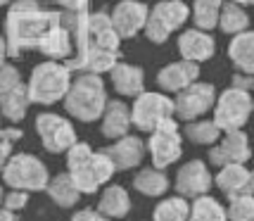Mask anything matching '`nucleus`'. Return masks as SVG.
Wrapping results in <instances>:
<instances>
[{
  "label": "nucleus",
  "mask_w": 254,
  "mask_h": 221,
  "mask_svg": "<svg viewBox=\"0 0 254 221\" xmlns=\"http://www.w3.org/2000/svg\"><path fill=\"white\" fill-rule=\"evenodd\" d=\"M66 169H69L66 174L81 195L98 193L117 174L102 150H93L88 143H78V141L66 150Z\"/></svg>",
  "instance_id": "nucleus-1"
},
{
  "label": "nucleus",
  "mask_w": 254,
  "mask_h": 221,
  "mask_svg": "<svg viewBox=\"0 0 254 221\" xmlns=\"http://www.w3.org/2000/svg\"><path fill=\"white\" fill-rule=\"evenodd\" d=\"M64 110L78 122H98L107 105L105 81L98 74H78L64 93Z\"/></svg>",
  "instance_id": "nucleus-2"
},
{
  "label": "nucleus",
  "mask_w": 254,
  "mask_h": 221,
  "mask_svg": "<svg viewBox=\"0 0 254 221\" xmlns=\"http://www.w3.org/2000/svg\"><path fill=\"white\" fill-rule=\"evenodd\" d=\"M71 83L69 69L57 62H41L33 67L31 78L26 83V93H29V102H38V105H53L64 98L66 88Z\"/></svg>",
  "instance_id": "nucleus-3"
},
{
  "label": "nucleus",
  "mask_w": 254,
  "mask_h": 221,
  "mask_svg": "<svg viewBox=\"0 0 254 221\" xmlns=\"http://www.w3.org/2000/svg\"><path fill=\"white\" fill-rule=\"evenodd\" d=\"M0 176L5 181V186H10L12 190H26V193L45 190L48 181H50L48 166L29 152H17V155L7 157Z\"/></svg>",
  "instance_id": "nucleus-4"
},
{
  "label": "nucleus",
  "mask_w": 254,
  "mask_h": 221,
  "mask_svg": "<svg viewBox=\"0 0 254 221\" xmlns=\"http://www.w3.org/2000/svg\"><path fill=\"white\" fill-rule=\"evenodd\" d=\"M252 95H250V90H243V88H228L223 90L221 95H216L214 100V119L211 122L216 124L219 129L223 131H238V129H243L245 124L250 122V117H252Z\"/></svg>",
  "instance_id": "nucleus-5"
},
{
  "label": "nucleus",
  "mask_w": 254,
  "mask_h": 221,
  "mask_svg": "<svg viewBox=\"0 0 254 221\" xmlns=\"http://www.w3.org/2000/svg\"><path fill=\"white\" fill-rule=\"evenodd\" d=\"M190 10L183 0H162L147 12L145 19V36L152 43H164L171 33L188 22Z\"/></svg>",
  "instance_id": "nucleus-6"
},
{
  "label": "nucleus",
  "mask_w": 254,
  "mask_h": 221,
  "mask_svg": "<svg viewBox=\"0 0 254 221\" xmlns=\"http://www.w3.org/2000/svg\"><path fill=\"white\" fill-rule=\"evenodd\" d=\"M147 150H150L155 169H166V166H171L174 162L181 159V155H183V136L178 131V124L174 117L159 122L150 131Z\"/></svg>",
  "instance_id": "nucleus-7"
},
{
  "label": "nucleus",
  "mask_w": 254,
  "mask_h": 221,
  "mask_svg": "<svg viewBox=\"0 0 254 221\" xmlns=\"http://www.w3.org/2000/svg\"><path fill=\"white\" fill-rule=\"evenodd\" d=\"M174 117V100L162 93H140L135 95L131 107V126L150 133L159 122Z\"/></svg>",
  "instance_id": "nucleus-8"
},
{
  "label": "nucleus",
  "mask_w": 254,
  "mask_h": 221,
  "mask_svg": "<svg viewBox=\"0 0 254 221\" xmlns=\"http://www.w3.org/2000/svg\"><path fill=\"white\" fill-rule=\"evenodd\" d=\"M36 133H38L43 147L53 155L66 152L76 143V129L71 126V122L62 114H53V112H41L36 117Z\"/></svg>",
  "instance_id": "nucleus-9"
},
{
  "label": "nucleus",
  "mask_w": 254,
  "mask_h": 221,
  "mask_svg": "<svg viewBox=\"0 0 254 221\" xmlns=\"http://www.w3.org/2000/svg\"><path fill=\"white\" fill-rule=\"evenodd\" d=\"M214 100H216V88L211 83H190L183 90L176 93L174 100V114H176L181 122H195L202 119L207 112L214 107Z\"/></svg>",
  "instance_id": "nucleus-10"
},
{
  "label": "nucleus",
  "mask_w": 254,
  "mask_h": 221,
  "mask_svg": "<svg viewBox=\"0 0 254 221\" xmlns=\"http://www.w3.org/2000/svg\"><path fill=\"white\" fill-rule=\"evenodd\" d=\"M252 157L250 138L243 129L238 131H223V138L209 147V164L226 166V164H245Z\"/></svg>",
  "instance_id": "nucleus-11"
},
{
  "label": "nucleus",
  "mask_w": 254,
  "mask_h": 221,
  "mask_svg": "<svg viewBox=\"0 0 254 221\" xmlns=\"http://www.w3.org/2000/svg\"><path fill=\"white\" fill-rule=\"evenodd\" d=\"M211 183H214V178L209 174V166L204 164L202 159H190V162H186L178 169L174 188H176V193L181 198L195 200L199 195H207Z\"/></svg>",
  "instance_id": "nucleus-12"
},
{
  "label": "nucleus",
  "mask_w": 254,
  "mask_h": 221,
  "mask_svg": "<svg viewBox=\"0 0 254 221\" xmlns=\"http://www.w3.org/2000/svg\"><path fill=\"white\" fill-rule=\"evenodd\" d=\"M147 19V5L140 0H122L112 10L110 26L117 33V38H133L138 31H143Z\"/></svg>",
  "instance_id": "nucleus-13"
},
{
  "label": "nucleus",
  "mask_w": 254,
  "mask_h": 221,
  "mask_svg": "<svg viewBox=\"0 0 254 221\" xmlns=\"http://www.w3.org/2000/svg\"><path fill=\"white\" fill-rule=\"evenodd\" d=\"M102 152L112 162L114 171H128V169H135L143 162L145 143L143 138H138V136H122L110 147H102Z\"/></svg>",
  "instance_id": "nucleus-14"
},
{
  "label": "nucleus",
  "mask_w": 254,
  "mask_h": 221,
  "mask_svg": "<svg viewBox=\"0 0 254 221\" xmlns=\"http://www.w3.org/2000/svg\"><path fill=\"white\" fill-rule=\"evenodd\" d=\"M214 183L219 186L226 198H238V195H252L254 176L245 164H226L219 166V174L214 178Z\"/></svg>",
  "instance_id": "nucleus-15"
},
{
  "label": "nucleus",
  "mask_w": 254,
  "mask_h": 221,
  "mask_svg": "<svg viewBox=\"0 0 254 221\" xmlns=\"http://www.w3.org/2000/svg\"><path fill=\"white\" fill-rule=\"evenodd\" d=\"M214 50H216L214 38L202 29H188L178 36V53L188 62H195V65L207 62V60H211Z\"/></svg>",
  "instance_id": "nucleus-16"
},
{
  "label": "nucleus",
  "mask_w": 254,
  "mask_h": 221,
  "mask_svg": "<svg viewBox=\"0 0 254 221\" xmlns=\"http://www.w3.org/2000/svg\"><path fill=\"white\" fill-rule=\"evenodd\" d=\"M197 76H199V65L188 62V60H181V62H171L164 69H159L157 83L166 93H178V90H183L186 86L195 83Z\"/></svg>",
  "instance_id": "nucleus-17"
},
{
  "label": "nucleus",
  "mask_w": 254,
  "mask_h": 221,
  "mask_svg": "<svg viewBox=\"0 0 254 221\" xmlns=\"http://www.w3.org/2000/svg\"><path fill=\"white\" fill-rule=\"evenodd\" d=\"M100 119H102V136L110 141L128 136V131H131V110L122 100H107Z\"/></svg>",
  "instance_id": "nucleus-18"
},
{
  "label": "nucleus",
  "mask_w": 254,
  "mask_h": 221,
  "mask_svg": "<svg viewBox=\"0 0 254 221\" xmlns=\"http://www.w3.org/2000/svg\"><path fill=\"white\" fill-rule=\"evenodd\" d=\"M112 86L119 95H126V98H135L140 95L145 88V76L143 69L135 65H114L112 67Z\"/></svg>",
  "instance_id": "nucleus-19"
},
{
  "label": "nucleus",
  "mask_w": 254,
  "mask_h": 221,
  "mask_svg": "<svg viewBox=\"0 0 254 221\" xmlns=\"http://www.w3.org/2000/svg\"><path fill=\"white\" fill-rule=\"evenodd\" d=\"M29 93H26V86L22 81L14 83L10 88L0 90V114L7 119V122L17 124L26 117V110H29Z\"/></svg>",
  "instance_id": "nucleus-20"
},
{
  "label": "nucleus",
  "mask_w": 254,
  "mask_h": 221,
  "mask_svg": "<svg viewBox=\"0 0 254 221\" xmlns=\"http://www.w3.org/2000/svg\"><path fill=\"white\" fill-rule=\"evenodd\" d=\"M95 210L100 214H105L107 219H124L131 212V198L124 186H107L102 190Z\"/></svg>",
  "instance_id": "nucleus-21"
},
{
  "label": "nucleus",
  "mask_w": 254,
  "mask_h": 221,
  "mask_svg": "<svg viewBox=\"0 0 254 221\" xmlns=\"http://www.w3.org/2000/svg\"><path fill=\"white\" fill-rule=\"evenodd\" d=\"M228 57L243 74L250 76L254 72V33L250 29L235 33V38L228 45Z\"/></svg>",
  "instance_id": "nucleus-22"
},
{
  "label": "nucleus",
  "mask_w": 254,
  "mask_h": 221,
  "mask_svg": "<svg viewBox=\"0 0 254 221\" xmlns=\"http://www.w3.org/2000/svg\"><path fill=\"white\" fill-rule=\"evenodd\" d=\"M133 188L145 198H162L169 190V178L162 169L155 166H145L133 176Z\"/></svg>",
  "instance_id": "nucleus-23"
},
{
  "label": "nucleus",
  "mask_w": 254,
  "mask_h": 221,
  "mask_svg": "<svg viewBox=\"0 0 254 221\" xmlns=\"http://www.w3.org/2000/svg\"><path fill=\"white\" fill-rule=\"evenodd\" d=\"M45 193H48V198L55 202L57 207H74L78 200H81V193L76 190L74 186V181L69 178V174H57L48 181V186H45Z\"/></svg>",
  "instance_id": "nucleus-24"
},
{
  "label": "nucleus",
  "mask_w": 254,
  "mask_h": 221,
  "mask_svg": "<svg viewBox=\"0 0 254 221\" xmlns=\"http://www.w3.org/2000/svg\"><path fill=\"white\" fill-rule=\"evenodd\" d=\"M216 26L221 29L223 33H240V31H247L250 29V14L245 12L243 5L238 2H221V10H219V22Z\"/></svg>",
  "instance_id": "nucleus-25"
},
{
  "label": "nucleus",
  "mask_w": 254,
  "mask_h": 221,
  "mask_svg": "<svg viewBox=\"0 0 254 221\" xmlns=\"http://www.w3.org/2000/svg\"><path fill=\"white\" fill-rule=\"evenodd\" d=\"M188 221H226V210L216 198L211 195H199L190 205Z\"/></svg>",
  "instance_id": "nucleus-26"
},
{
  "label": "nucleus",
  "mask_w": 254,
  "mask_h": 221,
  "mask_svg": "<svg viewBox=\"0 0 254 221\" xmlns=\"http://www.w3.org/2000/svg\"><path fill=\"white\" fill-rule=\"evenodd\" d=\"M186 138L195 145H214L221 138V129L211 119H195L186 124Z\"/></svg>",
  "instance_id": "nucleus-27"
},
{
  "label": "nucleus",
  "mask_w": 254,
  "mask_h": 221,
  "mask_svg": "<svg viewBox=\"0 0 254 221\" xmlns=\"http://www.w3.org/2000/svg\"><path fill=\"white\" fill-rule=\"evenodd\" d=\"M188 200L181 198V195H174V198H166L157 205L152 221H188Z\"/></svg>",
  "instance_id": "nucleus-28"
},
{
  "label": "nucleus",
  "mask_w": 254,
  "mask_h": 221,
  "mask_svg": "<svg viewBox=\"0 0 254 221\" xmlns=\"http://www.w3.org/2000/svg\"><path fill=\"white\" fill-rule=\"evenodd\" d=\"M223 0H195V7H192V22L197 29L202 31H209L216 26L219 22V10H221Z\"/></svg>",
  "instance_id": "nucleus-29"
},
{
  "label": "nucleus",
  "mask_w": 254,
  "mask_h": 221,
  "mask_svg": "<svg viewBox=\"0 0 254 221\" xmlns=\"http://www.w3.org/2000/svg\"><path fill=\"white\" fill-rule=\"evenodd\" d=\"M254 219V198L252 195H238L231 198V205L226 210V221Z\"/></svg>",
  "instance_id": "nucleus-30"
},
{
  "label": "nucleus",
  "mask_w": 254,
  "mask_h": 221,
  "mask_svg": "<svg viewBox=\"0 0 254 221\" xmlns=\"http://www.w3.org/2000/svg\"><path fill=\"white\" fill-rule=\"evenodd\" d=\"M29 205V193L26 190H10L7 195H2V207L10 212H19Z\"/></svg>",
  "instance_id": "nucleus-31"
},
{
  "label": "nucleus",
  "mask_w": 254,
  "mask_h": 221,
  "mask_svg": "<svg viewBox=\"0 0 254 221\" xmlns=\"http://www.w3.org/2000/svg\"><path fill=\"white\" fill-rule=\"evenodd\" d=\"M22 76H19V69L17 67H10V65H2L0 67V90L10 88L14 83H19Z\"/></svg>",
  "instance_id": "nucleus-32"
},
{
  "label": "nucleus",
  "mask_w": 254,
  "mask_h": 221,
  "mask_svg": "<svg viewBox=\"0 0 254 221\" xmlns=\"http://www.w3.org/2000/svg\"><path fill=\"white\" fill-rule=\"evenodd\" d=\"M69 221H112V219H107L105 214H100L98 210H90V207H86V210H78Z\"/></svg>",
  "instance_id": "nucleus-33"
},
{
  "label": "nucleus",
  "mask_w": 254,
  "mask_h": 221,
  "mask_svg": "<svg viewBox=\"0 0 254 221\" xmlns=\"http://www.w3.org/2000/svg\"><path fill=\"white\" fill-rule=\"evenodd\" d=\"M10 155H12V143L5 141V138H0V171H2V166H5Z\"/></svg>",
  "instance_id": "nucleus-34"
},
{
  "label": "nucleus",
  "mask_w": 254,
  "mask_h": 221,
  "mask_svg": "<svg viewBox=\"0 0 254 221\" xmlns=\"http://www.w3.org/2000/svg\"><path fill=\"white\" fill-rule=\"evenodd\" d=\"M0 138L14 143V141H22V131H19V129H5V131H0Z\"/></svg>",
  "instance_id": "nucleus-35"
},
{
  "label": "nucleus",
  "mask_w": 254,
  "mask_h": 221,
  "mask_svg": "<svg viewBox=\"0 0 254 221\" xmlns=\"http://www.w3.org/2000/svg\"><path fill=\"white\" fill-rule=\"evenodd\" d=\"M0 221H19L17 219V212H10L5 207H0Z\"/></svg>",
  "instance_id": "nucleus-36"
},
{
  "label": "nucleus",
  "mask_w": 254,
  "mask_h": 221,
  "mask_svg": "<svg viewBox=\"0 0 254 221\" xmlns=\"http://www.w3.org/2000/svg\"><path fill=\"white\" fill-rule=\"evenodd\" d=\"M5 57H7V45H5L2 36H0V67L5 65Z\"/></svg>",
  "instance_id": "nucleus-37"
},
{
  "label": "nucleus",
  "mask_w": 254,
  "mask_h": 221,
  "mask_svg": "<svg viewBox=\"0 0 254 221\" xmlns=\"http://www.w3.org/2000/svg\"><path fill=\"white\" fill-rule=\"evenodd\" d=\"M231 2H238V5H252V0H231Z\"/></svg>",
  "instance_id": "nucleus-38"
},
{
  "label": "nucleus",
  "mask_w": 254,
  "mask_h": 221,
  "mask_svg": "<svg viewBox=\"0 0 254 221\" xmlns=\"http://www.w3.org/2000/svg\"><path fill=\"white\" fill-rule=\"evenodd\" d=\"M2 195H5V193H2V186H0V205H2Z\"/></svg>",
  "instance_id": "nucleus-39"
},
{
  "label": "nucleus",
  "mask_w": 254,
  "mask_h": 221,
  "mask_svg": "<svg viewBox=\"0 0 254 221\" xmlns=\"http://www.w3.org/2000/svg\"><path fill=\"white\" fill-rule=\"evenodd\" d=\"M2 2H7V0H0V5H2Z\"/></svg>",
  "instance_id": "nucleus-40"
},
{
  "label": "nucleus",
  "mask_w": 254,
  "mask_h": 221,
  "mask_svg": "<svg viewBox=\"0 0 254 221\" xmlns=\"http://www.w3.org/2000/svg\"><path fill=\"white\" fill-rule=\"evenodd\" d=\"M243 221H252V219H243Z\"/></svg>",
  "instance_id": "nucleus-41"
},
{
  "label": "nucleus",
  "mask_w": 254,
  "mask_h": 221,
  "mask_svg": "<svg viewBox=\"0 0 254 221\" xmlns=\"http://www.w3.org/2000/svg\"><path fill=\"white\" fill-rule=\"evenodd\" d=\"M0 131H2V126H0Z\"/></svg>",
  "instance_id": "nucleus-42"
}]
</instances>
